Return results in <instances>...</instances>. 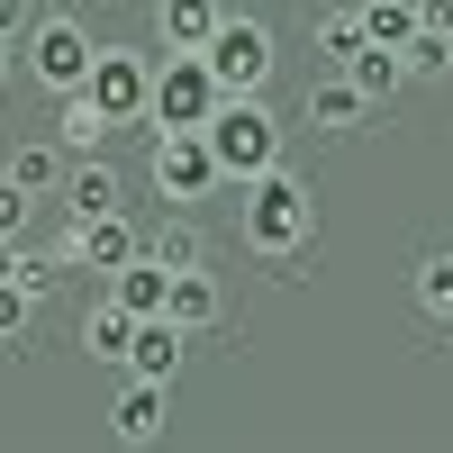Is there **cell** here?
<instances>
[{"label": "cell", "instance_id": "e0dca14e", "mask_svg": "<svg viewBox=\"0 0 453 453\" xmlns=\"http://www.w3.org/2000/svg\"><path fill=\"white\" fill-rule=\"evenodd\" d=\"M55 136L73 145V155H100V145H109L100 100H91V91H55Z\"/></svg>", "mask_w": 453, "mask_h": 453}, {"label": "cell", "instance_id": "7c38bea8", "mask_svg": "<svg viewBox=\"0 0 453 453\" xmlns=\"http://www.w3.org/2000/svg\"><path fill=\"white\" fill-rule=\"evenodd\" d=\"M164 318H173V326H191V335H209V326L226 318V281L209 273V263H181V273H173V299H164Z\"/></svg>", "mask_w": 453, "mask_h": 453}, {"label": "cell", "instance_id": "9c48e42d", "mask_svg": "<svg viewBox=\"0 0 453 453\" xmlns=\"http://www.w3.org/2000/svg\"><path fill=\"white\" fill-rule=\"evenodd\" d=\"M363 119H372V91L354 82L345 64H326L318 82H309V127H318V136H354Z\"/></svg>", "mask_w": 453, "mask_h": 453}, {"label": "cell", "instance_id": "ffe728a7", "mask_svg": "<svg viewBox=\"0 0 453 453\" xmlns=\"http://www.w3.org/2000/svg\"><path fill=\"white\" fill-rule=\"evenodd\" d=\"M408 290H418V318H426V326H453V254H426Z\"/></svg>", "mask_w": 453, "mask_h": 453}, {"label": "cell", "instance_id": "52a82bcc", "mask_svg": "<svg viewBox=\"0 0 453 453\" xmlns=\"http://www.w3.org/2000/svg\"><path fill=\"white\" fill-rule=\"evenodd\" d=\"M273 64H281V46H273V27H263V19H218V36H209L218 91H263V82H273Z\"/></svg>", "mask_w": 453, "mask_h": 453}, {"label": "cell", "instance_id": "ac0fdd59", "mask_svg": "<svg viewBox=\"0 0 453 453\" xmlns=\"http://www.w3.org/2000/svg\"><path fill=\"white\" fill-rule=\"evenodd\" d=\"M0 173L46 200V191H64V145H19V155H0Z\"/></svg>", "mask_w": 453, "mask_h": 453}, {"label": "cell", "instance_id": "d4e9b609", "mask_svg": "<svg viewBox=\"0 0 453 453\" xmlns=\"http://www.w3.org/2000/svg\"><path fill=\"white\" fill-rule=\"evenodd\" d=\"M36 309H46V299H36L27 281H0V345H19V335L36 326Z\"/></svg>", "mask_w": 453, "mask_h": 453}, {"label": "cell", "instance_id": "f1b7e54d", "mask_svg": "<svg viewBox=\"0 0 453 453\" xmlns=\"http://www.w3.org/2000/svg\"><path fill=\"white\" fill-rule=\"evenodd\" d=\"M10 73H19V36H0V91H10Z\"/></svg>", "mask_w": 453, "mask_h": 453}, {"label": "cell", "instance_id": "8992f818", "mask_svg": "<svg viewBox=\"0 0 453 453\" xmlns=\"http://www.w3.org/2000/svg\"><path fill=\"white\" fill-rule=\"evenodd\" d=\"M82 91L100 100L109 127H127V119H145V100H155V55H136V46H100L91 73H82Z\"/></svg>", "mask_w": 453, "mask_h": 453}, {"label": "cell", "instance_id": "4316f807", "mask_svg": "<svg viewBox=\"0 0 453 453\" xmlns=\"http://www.w3.org/2000/svg\"><path fill=\"white\" fill-rule=\"evenodd\" d=\"M36 27V0H0V36H27Z\"/></svg>", "mask_w": 453, "mask_h": 453}, {"label": "cell", "instance_id": "4fadbf2b", "mask_svg": "<svg viewBox=\"0 0 453 453\" xmlns=\"http://www.w3.org/2000/svg\"><path fill=\"white\" fill-rule=\"evenodd\" d=\"M181 354H191V326L136 318V335H127V372H145V381H181Z\"/></svg>", "mask_w": 453, "mask_h": 453}, {"label": "cell", "instance_id": "277c9868", "mask_svg": "<svg viewBox=\"0 0 453 453\" xmlns=\"http://www.w3.org/2000/svg\"><path fill=\"white\" fill-rule=\"evenodd\" d=\"M91 55H100V36H91L82 19H36V27L19 36V64L36 73V91H82Z\"/></svg>", "mask_w": 453, "mask_h": 453}, {"label": "cell", "instance_id": "9a60e30c", "mask_svg": "<svg viewBox=\"0 0 453 453\" xmlns=\"http://www.w3.org/2000/svg\"><path fill=\"white\" fill-rule=\"evenodd\" d=\"M109 299H119V309H136V318H164V299H173V263H155V254L119 263V273H109Z\"/></svg>", "mask_w": 453, "mask_h": 453}, {"label": "cell", "instance_id": "5b68a950", "mask_svg": "<svg viewBox=\"0 0 453 453\" xmlns=\"http://www.w3.org/2000/svg\"><path fill=\"white\" fill-rule=\"evenodd\" d=\"M218 73H209V55H164L155 64V100H145V119L155 127H209L218 119Z\"/></svg>", "mask_w": 453, "mask_h": 453}, {"label": "cell", "instance_id": "f546056e", "mask_svg": "<svg viewBox=\"0 0 453 453\" xmlns=\"http://www.w3.org/2000/svg\"><path fill=\"white\" fill-rule=\"evenodd\" d=\"M19 273V236H0V281H10Z\"/></svg>", "mask_w": 453, "mask_h": 453}, {"label": "cell", "instance_id": "5bb4252c", "mask_svg": "<svg viewBox=\"0 0 453 453\" xmlns=\"http://www.w3.org/2000/svg\"><path fill=\"white\" fill-rule=\"evenodd\" d=\"M164 399H173V381H145V372H127L119 399H109V426H119L127 444H155V435H164Z\"/></svg>", "mask_w": 453, "mask_h": 453}, {"label": "cell", "instance_id": "83f0119b", "mask_svg": "<svg viewBox=\"0 0 453 453\" xmlns=\"http://www.w3.org/2000/svg\"><path fill=\"white\" fill-rule=\"evenodd\" d=\"M418 27H444L453 36V0H418Z\"/></svg>", "mask_w": 453, "mask_h": 453}, {"label": "cell", "instance_id": "d6986e66", "mask_svg": "<svg viewBox=\"0 0 453 453\" xmlns=\"http://www.w3.org/2000/svg\"><path fill=\"white\" fill-rule=\"evenodd\" d=\"M354 55H363V0L318 10V64H354Z\"/></svg>", "mask_w": 453, "mask_h": 453}, {"label": "cell", "instance_id": "8fae6325", "mask_svg": "<svg viewBox=\"0 0 453 453\" xmlns=\"http://www.w3.org/2000/svg\"><path fill=\"white\" fill-rule=\"evenodd\" d=\"M64 218H109V209H127V181H119V164H100V155H82V164H64Z\"/></svg>", "mask_w": 453, "mask_h": 453}, {"label": "cell", "instance_id": "2e32d148", "mask_svg": "<svg viewBox=\"0 0 453 453\" xmlns=\"http://www.w3.org/2000/svg\"><path fill=\"white\" fill-rule=\"evenodd\" d=\"M127 335H136V309L100 299V309L82 318V354H91V363H109V372H127Z\"/></svg>", "mask_w": 453, "mask_h": 453}, {"label": "cell", "instance_id": "484cf974", "mask_svg": "<svg viewBox=\"0 0 453 453\" xmlns=\"http://www.w3.org/2000/svg\"><path fill=\"white\" fill-rule=\"evenodd\" d=\"M27 218H36V191H19V181L0 173V236H27Z\"/></svg>", "mask_w": 453, "mask_h": 453}, {"label": "cell", "instance_id": "3957f363", "mask_svg": "<svg viewBox=\"0 0 453 453\" xmlns=\"http://www.w3.org/2000/svg\"><path fill=\"white\" fill-rule=\"evenodd\" d=\"M145 181H155V200H164V209H200L226 173H218V155H209V136H200V127H155Z\"/></svg>", "mask_w": 453, "mask_h": 453}, {"label": "cell", "instance_id": "30bf717a", "mask_svg": "<svg viewBox=\"0 0 453 453\" xmlns=\"http://www.w3.org/2000/svg\"><path fill=\"white\" fill-rule=\"evenodd\" d=\"M218 19H226V0H155V46L164 55H209Z\"/></svg>", "mask_w": 453, "mask_h": 453}, {"label": "cell", "instance_id": "cb8c5ba5", "mask_svg": "<svg viewBox=\"0 0 453 453\" xmlns=\"http://www.w3.org/2000/svg\"><path fill=\"white\" fill-rule=\"evenodd\" d=\"M145 254H155V263H173V273H181V263H209V254H200V226H191V218L155 226V236H145Z\"/></svg>", "mask_w": 453, "mask_h": 453}, {"label": "cell", "instance_id": "7a4b0ae2", "mask_svg": "<svg viewBox=\"0 0 453 453\" xmlns=\"http://www.w3.org/2000/svg\"><path fill=\"white\" fill-rule=\"evenodd\" d=\"M200 136H209V155H218L226 181H254V173L281 164V119H273V100H263V91H226L218 119H209Z\"/></svg>", "mask_w": 453, "mask_h": 453}, {"label": "cell", "instance_id": "6da1fadb", "mask_svg": "<svg viewBox=\"0 0 453 453\" xmlns=\"http://www.w3.org/2000/svg\"><path fill=\"white\" fill-rule=\"evenodd\" d=\"M245 191V254H263V263H290L299 245L318 236V200H309V181H299L290 164H273V173H254V181H236Z\"/></svg>", "mask_w": 453, "mask_h": 453}, {"label": "cell", "instance_id": "603a6c76", "mask_svg": "<svg viewBox=\"0 0 453 453\" xmlns=\"http://www.w3.org/2000/svg\"><path fill=\"white\" fill-rule=\"evenodd\" d=\"M363 36L372 46H408L418 36V0H363Z\"/></svg>", "mask_w": 453, "mask_h": 453}, {"label": "cell", "instance_id": "ba28073f", "mask_svg": "<svg viewBox=\"0 0 453 453\" xmlns=\"http://www.w3.org/2000/svg\"><path fill=\"white\" fill-rule=\"evenodd\" d=\"M55 254L64 263H82V273H119V263H136L145 254V236H136V218L127 209H109V218H64V236H55Z\"/></svg>", "mask_w": 453, "mask_h": 453}, {"label": "cell", "instance_id": "7402d4cb", "mask_svg": "<svg viewBox=\"0 0 453 453\" xmlns=\"http://www.w3.org/2000/svg\"><path fill=\"white\" fill-rule=\"evenodd\" d=\"M399 64H408V82H444V73H453V36L444 27H418L399 46Z\"/></svg>", "mask_w": 453, "mask_h": 453}, {"label": "cell", "instance_id": "44dd1931", "mask_svg": "<svg viewBox=\"0 0 453 453\" xmlns=\"http://www.w3.org/2000/svg\"><path fill=\"white\" fill-rule=\"evenodd\" d=\"M345 73H354V82L372 91V109H381V100H390V91L408 82V64H399V46H372V36H363V55H354Z\"/></svg>", "mask_w": 453, "mask_h": 453}]
</instances>
